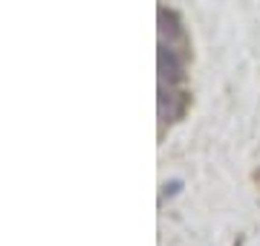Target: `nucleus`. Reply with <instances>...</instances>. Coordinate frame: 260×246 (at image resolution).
I'll return each instance as SVG.
<instances>
[{"label": "nucleus", "instance_id": "nucleus-1", "mask_svg": "<svg viewBox=\"0 0 260 246\" xmlns=\"http://www.w3.org/2000/svg\"><path fill=\"white\" fill-rule=\"evenodd\" d=\"M188 70H191V38L174 12L159 9V122H179L188 113L191 90H188Z\"/></svg>", "mask_w": 260, "mask_h": 246}]
</instances>
